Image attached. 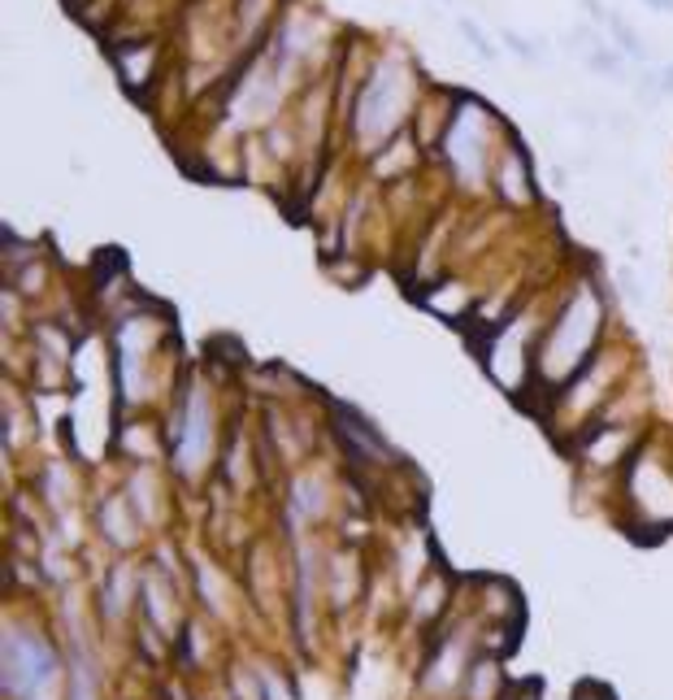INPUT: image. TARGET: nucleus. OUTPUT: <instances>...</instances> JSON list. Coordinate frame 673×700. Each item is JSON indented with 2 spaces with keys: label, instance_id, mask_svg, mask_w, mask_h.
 Here are the masks:
<instances>
[{
  "label": "nucleus",
  "instance_id": "1",
  "mask_svg": "<svg viewBox=\"0 0 673 700\" xmlns=\"http://www.w3.org/2000/svg\"><path fill=\"white\" fill-rule=\"evenodd\" d=\"M57 684V657L44 640L35 636H4V692L13 700H39L44 692L52 697Z\"/></svg>",
  "mask_w": 673,
  "mask_h": 700
},
{
  "label": "nucleus",
  "instance_id": "2",
  "mask_svg": "<svg viewBox=\"0 0 673 700\" xmlns=\"http://www.w3.org/2000/svg\"><path fill=\"white\" fill-rule=\"evenodd\" d=\"M591 340H596V305H591L587 297H578V301L561 314V323H556L548 349H543V374H552V378L574 374V370L587 361Z\"/></svg>",
  "mask_w": 673,
  "mask_h": 700
},
{
  "label": "nucleus",
  "instance_id": "3",
  "mask_svg": "<svg viewBox=\"0 0 673 700\" xmlns=\"http://www.w3.org/2000/svg\"><path fill=\"white\" fill-rule=\"evenodd\" d=\"M400 113H404V79H400V70L382 65V70L365 83V92H360L356 131L369 135V140H382V135L400 122Z\"/></svg>",
  "mask_w": 673,
  "mask_h": 700
},
{
  "label": "nucleus",
  "instance_id": "4",
  "mask_svg": "<svg viewBox=\"0 0 673 700\" xmlns=\"http://www.w3.org/2000/svg\"><path fill=\"white\" fill-rule=\"evenodd\" d=\"M209 439H213V413H209L205 391L192 387V396H187V405H183V435H179V470H183V474H196V470L205 466Z\"/></svg>",
  "mask_w": 673,
  "mask_h": 700
},
{
  "label": "nucleus",
  "instance_id": "5",
  "mask_svg": "<svg viewBox=\"0 0 673 700\" xmlns=\"http://www.w3.org/2000/svg\"><path fill=\"white\" fill-rule=\"evenodd\" d=\"M482 122H478V105H465V113L456 118V126H452V135H448V148H452V157H456V166L465 161V153H469V179H478V170H482Z\"/></svg>",
  "mask_w": 673,
  "mask_h": 700
},
{
  "label": "nucleus",
  "instance_id": "6",
  "mask_svg": "<svg viewBox=\"0 0 673 700\" xmlns=\"http://www.w3.org/2000/svg\"><path fill=\"white\" fill-rule=\"evenodd\" d=\"M335 413H339V431H343V435H352V439L360 444V457L387 461V439L369 426V418H360L352 405H335Z\"/></svg>",
  "mask_w": 673,
  "mask_h": 700
},
{
  "label": "nucleus",
  "instance_id": "7",
  "mask_svg": "<svg viewBox=\"0 0 673 700\" xmlns=\"http://www.w3.org/2000/svg\"><path fill=\"white\" fill-rule=\"evenodd\" d=\"M491 688H495V666H491V662H478V671L469 675V697L491 700Z\"/></svg>",
  "mask_w": 673,
  "mask_h": 700
},
{
  "label": "nucleus",
  "instance_id": "8",
  "mask_svg": "<svg viewBox=\"0 0 673 700\" xmlns=\"http://www.w3.org/2000/svg\"><path fill=\"white\" fill-rule=\"evenodd\" d=\"M105 531L113 535V540H131V531H126V518H122V505H105Z\"/></svg>",
  "mask_w": 673,
  "mask_h": 700
},
{
  "label": "nucleus",
  "instance_id": "9",
  "mask_svg": "<svg viewBox=\"0 0 673 700\" xmlns=\"http://www.w3.org/2000/svg\"><path fill=\"white\" fill-rule=\"evenodd\" d=\"M500 179H504V188H509V196H513V201H522V196H526V192H522V166H517V161H509V166L500 170Z\"/></svg>",
  "mask_w": 673,
  "mask_h": 700
},
{
  "label": "nucleus",
  "instance_id": "10",
  "mask_svg": "<svg viewBox=\"0 0 673 700\" xmlns=\"http://www.w3.org/2000/svg\"><path fill=\"white\" fill-rule=\"evenodd\" d=\"M461 31H465V39H469V44L478 48V57H491V44L482 39V31H478L474 22H465V17H461Z\"/></svg>",
  "mask_w": 673,
  "mask_h": 700
},
{
  "label": "nucleus",
  "instance_id": "11",
  "mask_svg": "<svg viewBox=\"0 0 673 700\" xmlns=\"http://www.w3.org/2000/svg\"><path fill=\"white\" fill-rule=\"evenodd\" d=\"M591 65H596V70H609L613 79H622V74H617V70H622V61H617L613 52H604V48H596V52H591Z\"/></svg>",
  "mask_w": 673,
  "mask_h": 700
},
{
  "label": "nucleus",
  "instance_id": "12",
  "mask_svg": "<svg viewBox=\"0 0 673 700\" xmlns=\"http://www.w3.org/2000/svg\"><path fill=\"white\" fill-rule=\"evenodd\" d=\"M578 700H609V697H604L600 688H583V692H578Z\"/></svg>",
  "mask_w": 673,
  "mask_h": 700
},
{
  "label": "nucleus",
  "instance_id": "13",
  "mask_svg": "<svg viewBox=\"0 0 673 700\" xmlns=\"http://www.w3.org/2000/svg\"><path fill=\"white\" fill-rule=\"evenodd\" d=\"M652 9H661V13H665V9H673V0H652Z\"/></svg>",
  "mask_w": 673,
  "mask_h": 700
}]
</instances>
